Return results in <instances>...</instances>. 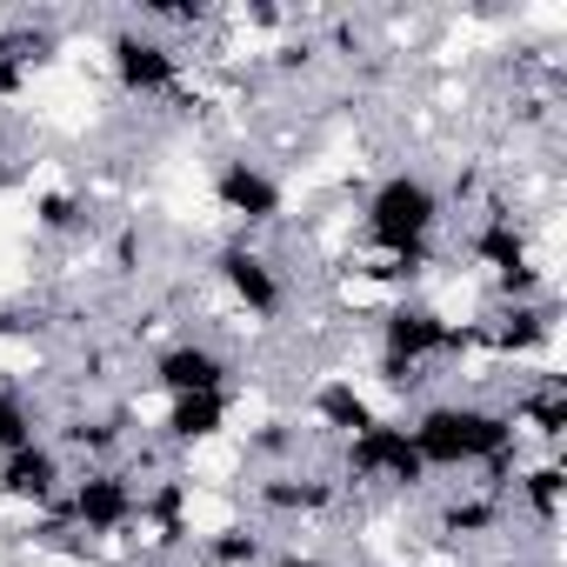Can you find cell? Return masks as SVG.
Listing matches in <instances>:
<instances>
[{"mask_svg":"<svg viewBox=\"0 0 567 567\" xmlns=\"http://www.w3.org/2000/svg\"><path fill=\"white\" fill-rule=\"evenodd\" d=\"M74 534L87 540H121L127 527H141V481L114 461H94L81 474H68V494H61Z\"/></svg>","mask_w":567,"mask_h":567,"instance_id":"8992f818","label":"cell"},{"mask_svg":"<svg viewBox=\"0 0 567 567\" xmlns=\"http://www.w3.org/2000/svg\"><path fill=\"white\" fill-rule=\"evenodd\" d=\"M194 547H200V560H207V567H267V560H274V547H267V527H260V520H227V527L200 534Z\"/></svg>","mask_w":567,"mask_h":567,"instance_id":"ffe728a7","label":"cell"},{"mask_svg":"<svg viewBox=\"0 0 567 567\" xmlns=\"http://www.w3.org/2000/svg\"><path fill=\"white\" fill-rule=\"evenodd\" d=\"M467 260L494 280L501 301H547V274H540V260H534V240H527V227H520L501 200H487L481 227L467 234Z\"/></svg>","mask_w":567,"mask_h":567,"instance_id":"277c9868","label":"cell"},{"mask_svg":"<svg viewBox=\"0 0 567 567\" xmlns=\"http://www.w3.org/2000/svg\"><path fill=\"white\" fill-rule=\"evenodd\" d=\"M134 260H141V234H134V227H121V234H114V247H107V267H114V274H134Z\"/></svg>","mask_w":567,"mask_h":567,"instance_id":"484cf974","label":"cell"},{"mask_svg":"<svg viewBox=\"0 0 567 567\" xmlns=\"http://www.w3.org/2000/svg\"><path fill=\"white\" fill-rule=\"evenodd\" d=\"M481 348H487L494 361H514V368L540 361V354L554 348V308H547V301H501V308L481 321Z\"/></svg>","mask_w":567,"mask_h":567,"instance_id":"4fadbf2b","label":"cell"},{"mask_svg":"<svg viewBox=\"0 0 567 567\" xmlns=\"http://www.w3.org/2000/svg\"><path fill=\"white\" fill-rule=\"evenodd\" d=\"M267 567H334V560H328V554H301V547H295V554H274Z\"/></svg>","mask_w":567,"mask_h":567,"instance_id":"f1b7e54d","label":"cell"},{"mask_svg":"<svg viewBox=\"0 0 567 567\" xmlns=\"http://www.w3.org/2000/svg\"><path fill=\"white\" fill-rule=\"evenodd\" d=\"M54 48H61V34H54V28H34V21H21V28H8V34H0V54H8L21 74L48 68V61H54Z\"/></svg>","mask_w":567,"mask_h":567,"instance_id":"d4e9b609","label":"cell"},{"mask_svg":"<svg viewBox=\"0 0 567 567\" xmlns=\"http://www.w3.org/2000/svg\"><path fill=\"white\" fill-rule=\"evenodd\" d=\"M341 501V474H321V467H267L254 481V507L267 520H321L328 507Z\"/></svg>","mask_w":567,"mask_h":567,"instance_id":"8fae6325","label":"cell"},{"mask_svg":"<svg viewBox=\"0 0 567 567\" xmlns=\"http://www.w3.org/2000/svg\"><path fill=\"white\" fill-rule=\"evenodd\" d=\"M441 220H447V194H441L421 167L381 174V181L368 187V200H361V240H368L374 254L421 247V240L441 234Z\"/></svg>","mask_w":567,"mask_h":567,"instance_id":"7a4b0ae2","label":"cell"},{"mask_svg":"<svg viewBox=\"0 0 567 567\" xmlns=\"http://www.w3.org/2000/svg\"><path fill=\"white\" fill-rule=\"evenodd\" d=\"M127 567H174L167 554H141V560H127Z\"/></svg>","mask_w":567,"mask_h":567,"instance_id":"f546056e","label":"cell"},{"mask_svg":"<svg viewBox=\"0 0 567 567\" xmlns=\"http://www.w3.org/2000/svg\"><path fill=\"white\" fill-rule=\"evenodd\" d=\"M507 421H514L520 441H540L547 454H560V434H567V381H560L554 368H534V374L514 388Z\"/></svg>","mask_w":567,"mask_h":567,"instance_id":"5bb4252c","label":"cell"},{"mask_svg":"<svg viewBox=\"0 0 567 567\" xmlns=\"http://www.w3.org/2000/svg\"><path fill=\"white\" fill-rule=\"evenodd\" d=\"M214 280H220V295H227L247 321H274L280 308H288V280H280V267H274L247 234H234V240L214 247Z\"/></svg>","mask_w":567,"mask_h":567,"instance_id":"9c48e42d","label":"cell"},{"mask_svg":"<svg viewBox=\"0 0 567 567\" xmlns=\"http://www.w3.org/2000/svg\"><path fill=\"white\" fill-rule=\"evenodd\" d=\"M501 527H507V501L501 494H481L474 481L461 494H441V507H434V534L441 540H487Z\"/></svg>","mask_w":567,"mask_h":567,"instance_id":"d6986e66","label":"cell"},{"mask_svg":"<svg viewBox=\"0 0 567 567\" xmlns=\"http://www.w3.org/2000/svg\"><path fill=\"white\" fill-rule=\"evenodd\" d=\"M68 494V454L61 441H34V447H14V454H0V501H14V507H54Z\"/></svg>","mask_w":567,"mask_h":567,"instance_id":"7c38bea8","label":"cell"},{"mask_svg":"<svg viewBox=\"0 0 567 567\" xmlns=\"http://www.w3.org/2000/svg\"><path fill=\"white\" fill-rule=\"evenodd\" d=\"M247 461H260V474L267 467H295L301 461V421L267 414L260 427H247Z\"/></svg>","mask_w":567,"mask_h":567,"instance_id":"603a6c76","label":"cell"},{"mask_svg":"<svg viewBox=\"0 0 567 567\" xmlns=\"http://www.w3.org/2000/svg\"><path fill=\"white\" fill-rule=\"evenodd\" d=\"M147 381H154L167 401H181V394H234V361H227V348H214V341H200V334H181V341L154 348Z\"/></svg>","mask_w":567,"mask_h":567,"instance_id":"30bf717a","label":"cell"},{"mask_svg":"<svg viewBox=\"0 0 567 567\" xmlns=\"http://www.w3.org/2000/svg\"><path fill=\"white\" fill-rule=\"evenodd\" d=\"M107 74H114V87H121L127 101H167V94H181L187 61H181V48H174L167 34L127 21V28L107 34Z\"/></svg>","mask_w":567,"mask_h":567,"instance_id":"52a82bcc","label":"cell"},{"mask_svg":"<svg viewBox=\"0 0 567 567\" xmlns=\"http://www.w3.org/2000/svg\"><path fill=\"white\" fill-rule=\"evenodd\" d=\"M0 334H21V321H8V315H0Z\"/></svg>","mask_w":567,"mask_h":567,"instance_id":"4dcf8cb0","label":"cell"},{"mask_svg":"<svg viewBox=\"0 0 567 567\" xmlns=\"http://www.w3.org/2000/svg\"><path fill=\"white\" fill-rule=\"evenodd\" d=\"M374 348H381V361L434 368V361L474 354V348H481V321H447V315L427 308V301H388L381 321H374Z\"/></svg>","mask_w":567,"mask_h":567,"instance_id":"3957f363","label":"cell"},{"mask_svg":"<svg viewBox=\"0 0 567 567\" xmlns=\"http://www.w3.org/2000/svg\"><path fill=\"white\" fill-rule=\"evenodd\" d=\"M308 421H315L321 434H334V441H354V434L374 427L381 414H374V401H368V388H361L354 374H328V381H315V394H308Z\"/></svg>","mask_w":567,"mask_h":567,"instance_id":"e0dca14e","label":"cell"},{"mask_svg":"<svg viewBox=\"0 0 567 567\" xmlns=\"http://www.w3.org/2000/svg\"><path fill=\"white\" fill-rule=\"evenodd\" d=\"M34 227L54 234V240H74V234L94 227V200L74 194V187H41V194H34Z\"/></svg>","mask_w":567,"mask_h":567,"instance_id":"7402d4cb","label":"cell"},{"mask_svg":"<svg viewBox=\"0 0 567 567\" xmlns=\"http://www.w3.org/2000/svg\"><path fill=\"white\" fill-rule=\"evenodd\" d=\"M341 481L354 487H388V494H421L434 474L408 434V421H374L354 441H341Z\"/></svg>","mask_w":567,"mask_h":567,"instance_id":"5b68a950","label":"cell"},{"mask_svg":"<svg viewBox=\"0 0 567 567\" xmlns=\"http://www.w3.org/2000/svg\"><path fill=\"white\" fill-rule=\"evenodd\" d=\"M214 207L254 240L260 227H274L280 214H288V187H280V174L267 167V161H254V154H227V161H214Z\"/></svg>","mask_w":567,"mask_h":567,"instance_id":"ba28073f","label":"cell"},{"mask_svg":"<svg viewBox=\"0 0 567 567\" xmlns=\"http://www.w3.org/2000/svg\"><path fill=\"white\" fill-rule=\"evenodd\" d=\"M227 421H234V394H181V401H167V408H161L154 434H161V447L194 454V447L220 441V434H227Z\"/></svg>","mask_w":567,"mask_h":567,"instance_id":"9a60e30c","label":"cell"},{"mask_svg":"<svg viewBox=\"0 0 567 567\" xmlns=\"http://www.w3.org/2000/svg\"><path fill=\"white\" fill-rule=\"evenodd\" d=\"M127 421H134L127 408H114V414H68V421H61V441H68L74 454H87V467H94V461H107V454L127 441Z\"/></svg>","mask_w":567,"mask_h":567,"instance_id":"44dd1931","label":"cell"},{"mask_svg":"<svg viewBox=\"0 0 567 567\" xmlns=\"http://www.w3.org/2000/svg\"><path fill=\"white\" fill-rule=\"evenodd\" d=\"M21 94H28V74H21L8 54H0V107H8V101H21Z\"/></svg>","mask_w":567,"mask_h":567,"instance_id":"83f0119b","label":"cell"},{"mask_svg":"<svg viewBox=\"0 0 567 567\" xmlns=\"http://www.w3.org/2000/svg\"><path fill=\"white\" fill-rule=\"evenodd\" d=\"M274 68H280V74H295V68H301V74H308V68H315V41H288V48L274 54Z\"/></svg>","mask_w":567,"mask_h":567,"instance_id":"4316f807","label":"cell"},{"mask_svg":"<svg viewBox=\"0 0 567 567\" xmlns=\"http://www.w3.org/2000/svg\"><path fill=\"white\" fill-rule=\"evenodd\" d=\"M141 527L161 547H187L194 540V481L187 474H161L141 487Z\"/></svg>","mask_w":567,"mask_h":567,"instance_id":"ac0fdd59","label":"cell"},{"mask_svg":"<svg viewBox=\"0 0 567 567\" xmlns=\"http://www.w3.org/2000/svg\"><path fill=\"white\" fill-rule=\"evenodd\" d=\"M408 434H414L427 474H481L494 454L520 447L507 408H494V401H427V408H414Z\"/></svg>","mask_w":567,"mask_h":567,"instance_id":"6da1fadb","label":"cell"},{"mask_svg":"<svg viewBox=\"0 0 567 567\" xmlns=\"http://www.w3.org/2000/svg\"><path fill=\"white\" fill-rule=\"evenodd\" d=\"M41 441V408L28 388L14 381H0V454H14V447H34Z\"/></svg>","mask_w":567,"mask_h":567,"instance_id":"cb8c5ba5","label":"cell"},{"mask_svg":"<svg viewBox=\"0 0 567 567\" xmlns=\"http://www.w3.org/2000/svg\"><path fill=\"white\" fill-rule=\"evenodd\" d=\"M560 494H567V467H560V454H540V461H520L514 467V481H507L501 501H514V514L534 534H554L560 527Z\"/></svg>","mask_w":567,"mask_h":567,"instance_id":"2e32d148","label":"cell"}]
</instances>
